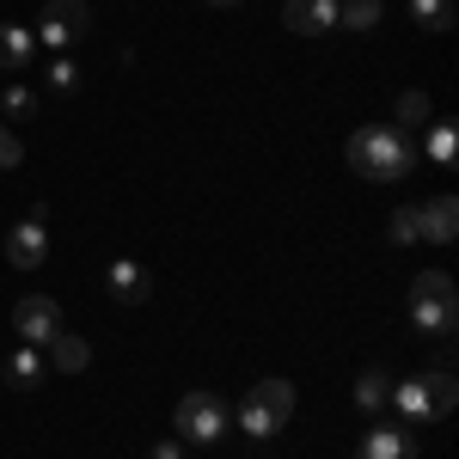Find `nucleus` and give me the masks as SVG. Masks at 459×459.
<instances>
[{
    "instance_id": "obj_6",
    "label": "nucleus",
    "mask_w": 459,
    "mask_h": 459,
    "mask_svg": "<svg viewBox=\"0 0 459 459\" xmlns=\"http://www.w3.org/2000/svg\"><path fill=\"white\" fill-rule=\"evenodd\" d=\"M86 31H92V6L86 0H43V19H37V43L43 49L68 56Z\"/></svg>"
},
{
    "instance_id": "obj_12",
    "label": "nucleus",
    "mask_w": 459,
    "mask_h": 459,
    "mask_svg": "<svg viewBox=\"0 0 459 459\" xmlns=\"http://www.w3.org/2000/svg\"><path fill=\"white\" fill-rule=\"evenodd\" d=\"M43 350H49V355H43L49 374H86V368H92V343H86L80 331H56Z\"/></svg>"
},
{
    "instance_id": "obj_7",
    "label": "nucleus",
    "mask_w": 459,
    "mask_h": 459,
    "mask_svg": "<svg viewBox=\"0 0 459 459\" xmlns=\"http://www.w3.org/2000/svg\"><path fill=\"white\" fill-rule=\"evenodd\" d=\"M13 331H19V343H49L56 331H62V307L49 300V294H25L19 307H13Z\"/></svg>"
},
{
    "instance_id": "obj_1",
    "label": "nucleus",
    "mask_w": 459,
    "mask_h": 459,
    "mask_svg": "<svg viewBox=\"0 0 459 459\" xmlns=\"http://www.w3.org/2000/svg\"><path fill=\"white\" fill-rule=\"evenodd\" d=\"M343 160H350V172L368 178V184H404V178L423 166L417 135L398 129V123H368V129H355L350 142H343Z\"/></svg>"
},
{
    "instance_id": "obj_13",
    "label": "nucleus",
    "mask_w": 459,
    "mask_h": 459,
    "mask_svg": "<svg viewBox=\"0 0 459 459\" xmlns=\"http://www.w3.org/2000/svg\"><path fill=\"white\" fill-rule=\"evenodd\" d=\"M355 454L361 459H417V441H411L404 423H380V429H368V441Z\"/></svg>"
},
{
    "instance_id": "obj_19",
    "label": "nucleus",
    "mask_w": 459,
    "mask_h": 459,
    "mask_svg": "<svg viewBox=\"0 0 459 459\" xmlns=\"http://www.w3.org/2000/svg\"><path fill=\"white\" fill-rule=\"evenodd\" d=\"M417 153H429L435 166H454V153H459V129L441 117V123H429V142L417 147Z\"/></svg>"
},
{
    "instance_id": "obj_20",
    "label": "nucleus",
    "mask_w": 459,
    "mask_h": 459,
    "mask_svg": "<svg viewBox=\"0 0 459 459\" xmlns=\"http://www.w3.org/2000/svg\"><path fill=\"white\" fill-rule=\"evenodd\" d=\"M429 117H435V105H429V92H423V86L398 92V129H423Z\"/></svg>"
},
{
    "instance_id": "obj_24",
    "label": "nucleus",
    "mask_w": 459,
    "mask_h": 459,
    "mask_svg": "<svg viewBox=\"0 0 459 459\" xmlns=\"http://www.w3.org/2000/svg\"><path fill=\"white\" fill-rule=\"evenodd\" d=\"M19 160H25V142L13 135V123H0V172H13Z\"/></svg>"
},
{
    "instance_id": "obj_14",
    "label": "nucleus",
    "mask_w": 459,
    "mask_h": 459,
    "mask_svg": "<svg viewBox=\"0 0 459 459\" xmlns=\"http://www.w3.org/2000/svg\"><path fill=\"white\" fill-rule=\"evenodd\" d=\"M43 374H49V361H43V350H37V343H19V350L6 355V386H13V392L43 386Z\"/></svg>"
},
{
    "instance_id": "obj_9",
    "label": "nucleus",
    "mask_w": 459,
    "mask_h": 459,
    "mask_svg": "<svg viewBox=\"0 0 459 459\" xmlns=\"http://www.w3.org/2000/svg\"><path fill=\"white\" fill-rule=\"evenodd\" d=\"M105 294L117 307H142L147 294H153V276H147L135 257H110L105 264Z\"/></svg>"
},
{
    "instance_id": "obj_3",
    "label": "nucleus",
    "mask_w": 459,
    "mask_h": 459,
    "mask_svg": "<svg viewBox=\"0 0 459 459\" xmlns=\"http://www.w3.org/2000/svg\"><path fill=\"white\" fill-rule=\"evenodd\" d=\"M288 417H294V380H282V374L257 380V386L233 404V429L251 435V441H270L276 429H288Z\"/></svg>"
},
{
    "instance_id": "obj_11",
    "label": "nucleus",
    "mask_w": 459,
    "mask_h": 459,
    "mask_svg": "<svg viewBox=\"0 0 459 459\" xmlns=\"http://www.w3.org/2000/svg\"><path fill=\"white\" fill-rule=\"evenodd\" d=\"M417 214H423V239H429V246H454V239H459V203H454V190L429 196Z\"/></svg>"
},
{
    "instance_id": "obj_21",
    "label": "nucleus",
    "mask_w": 459,
    "mask_h": 459,
    "mask_svg": "<svg viewBox=\"0 0 459 459\" xmlns=\"http://www.w3.org/2000/svg\"><path fill=\"white\" fill-rule=\"evenodd\" d=\"M43 86H49V92H80V86H86V80H80V62H74V56H56V62L43 68Z\"/></svg>"
},
{
    "instance_id": "obj_27",
    "label": "nucleus",
    "mask_w": 459,
    "mask_h": 459,
    "mask_svg": "<svg viewBox=\"0 0 459 459\" xmlns=\"http://www.w3.org/2000/svg\"><path fill=\"white\" fill-rule=\"evenodd\" d=\"M355 459H361V454H355Z\"/></svg>"
},
{
    "instance_id": "obj_4",
    "label": "nucleus",
    "mask_w": 459,
    "mask_h": 459,
    "mask_svg": "<svg viewBox=\"0 0 459 459\" xmlns=\"http://www.w3.org/2000/svg\"><path fill=\"white\" fill-rule=\"evenodd\" d=\"M411 325L423 331V337H454L459 331V288L447 270H423V276H411Z\"/></svg>"
},
{
    "instance_id": "obj_16",
    "label": "nucleus",
    "mask_w": 459,
    "mask_h": 459,
    "mask_svg": "<svg viewBox=\"0 0 459 459\" xmlns=\"http://www.w3.org/2000/svg\"><path fill=\"white\" fill-rule=\"evenodd\" d=\"M386 19V0H337V31H374Z\"/></svg>"
},
{
    "instance_id": "obj_5",
    "label": "nucleus",
    "mask_w": 459,
    "mask_h": 459,
    "mask_svg": "<svg viewBox=\"0 0 459 459\" xmlns=\"http://www.w3.org/2000/svg\"><path fill=\"white\" fill-rule=\"evenodd\" d=\"M227 423H233V411L214 398V392H184L178 398V411H172V429H178V441L184 447H209V441H221L227 435Z\"/></svg>"
},
{
    "instance_id": "obj_17",
    "label": "nucleus",
    "mask_w": 459,
    "mask_h": 459,
    "mask_svg": "<svg viewBox=\"0 0 459 459\" xmlns=\"http://www.w3.org/2000/svg\"><path fill=\"white\" fill-rule=\"evenodd\" d=\"M355 404H361L368 417H374V411H386V404H392V374H386V368H368V374L355 380Z\"/></svg>"
},
{
    "instance_id": "obj_10",
    "label": "nucleus",
    "mask_w": 459,
    "mask_h": 459,
    "mask_svg": "<svg viewBox=\"0 0 459 459\" xmlns=\"http://www.w3.org/2000/svg\"><path fill=\"white\" fill-rule=\"evenodd\" d=\"M282 25L294 37H325L337 31V0H288L282 6Z\"/></svg>"
},
{
    "instance_id": "obj_2",
    "label": "nucleus",
    "mask_w": 459,
    "mask_h": 459,
    "mask_svg": "<svg viewBox=\"0 0 459 459\" xmlns=\"http://www.w3.org/2000/svg\"><path fill=\"white\" fill-rule=\"evenodd\" d=\"M459 386H454V368H429V374H411V380H392V411L404 429H423L454 417Z\"/></svg>"
},
{
    "instance_id": "obj_23",
    "label": "nucleus",
    "mask_w": 459,
    "mask_h": 459,
    "mask_svg": "<svg viewBox=\"0 0 459 459\" xmlns=\"http://www.w3.org/2000/svg\"><path fill=\"white\" fill-rule=\"evenodd\" d=\"M417 239H423V214H417V203L392 209V246H417Z\"/></svg>"
},
{
    "instance_id": "obj_18",
    "label": "nucleus",
    "mask_w": 459,
    "mask_h": 459,
    "mask_svg": "<svg viewBox=\"0 0 459 459\" xmlns=\"http://www.w3.org/2000/svg\"><path fill=\"white\" fill-rule=\"evenodd\" d=\"M411 19H417V25H423V31H454V19H459V6L454 0H411Z\"/></svg>"
},
{
    "instance_id": "obj_15",
    "label": "nucleus",
    "mask_w": 459,
    "mask_h": 459,
    "mask_svg": "<svg viewBox=\"0 0 459 459\" xmlns=\"http://www.w3.org/2000/svg\"><path fill=\"white\" fill-rule=\"evenodd\" d=\"M31 56H37V37L25 25H0V74L31 68Z\"/></svg>"
},
{
    "instance_id": "obj_25",
    "label": "nucleus",
    "mask_w": 459,
    "mask_h": 459,
    "mask_svg": "<svg viewBox=\"0 0 459 459\" xmlns=\"http://www.w3.org/2000/svg\"><path fill=\"white\" fill-rule=\"evenodd\" d=\"M147 459H184V441H178V435H166V441H160Z\"/></svg>"
},
{
    "instance_id": "obj_26",
    "label": "nucleus",
    "mask_w": 459,
    "mask_h": 459,
    "mask_svg": "<svg viewBox=\"0 0 459 459\" xmlns=\"http://www.w3.org/2000/svg\"><path fill=\"white\" fill-rule=\"evenodd\" d=\"M209 6H246V0H209Z\"/></svg>"
},
{
    "instance_id": "obj_8",
    "label": "nucleus",
    "mask_w": 459,
    "mask_h": 459,
    "mask_svg": "<svg viewBox=\"0 0 459 459\" xmlns=\"http://www.w3.org/2000/svg\"><path fill=\"white\" fill-rule=\"evenodd\" d=\"M0 251H6L13 270H43V257H49V233H43V221L25 214L13 233H0Z\"/></svg>"
},
{
    "instance_id": "obj_22",
    "label": "nucleus",
    "mask_w": 459,
    "mask_h": 459,
    "mask_svg": "<svg viewBox=\"0 0 459 459\" xmlns=\"http://www.w3.org/2000/svg\"><path fill=\"white\" fill-rule=\"evenodd\" d=\"M0 110H6L13 123H31L37 117V92L31 86H0Z\"/></svg>"
}]
</instances>
